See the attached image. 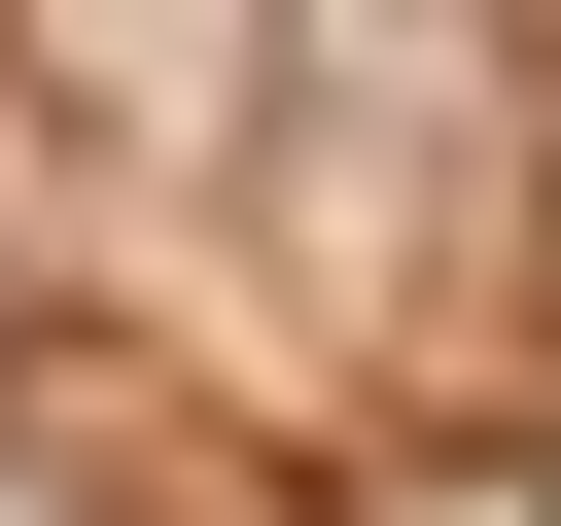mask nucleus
<instances>
[{"label":"nucleus","instance_id":"nucleus-1","mask_svg":"<svg viewBox=\"0 0 561 526\" xmlns=\"http://www.w3.org/2000/svg\"><path fill=\"white\" fill-rule=\"evenodd\" d=\"M0 526H35V491H0Z\"/></svg>","mask_w":561,"mask_h":526}]
</instances>
